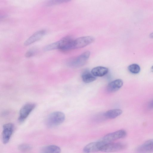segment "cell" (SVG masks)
Instances as JSON below:
<instances>
[{
	"mask_svg": "<svg viewBox=\"0 0 153 153\" xmlns=\"http://www.w3.org/2000/svg\"><path fill=\"white\" fill-rule=\"evenodd\" d=\"M65 115L60 111H55L49 115L45 120V124L47 127L52 128L58 126L64 121Z\"/></svg>",
	"mask_w": 153,
	"mask_h": 153,
	"instance_id": "1",
	"label": "cell"
},
{
	"mask_svg": "<svg viewBox=\"0 0 153 153\" xmlns=\"http://www.w3.org/2000/svg\"><path fill=\"white\" fill-rule=\"evenodd\" d=\"M89 51L84 52L79 56L68 62V65L74 67H79L85 65L90 56Z\"/></svg>",
	"mask_w": 153,
	"mask_h": 153,
	"instance_id": "2",
	"label": "cell"
},
{
	"mask_svg": "<svg viewBox=\"0 0 153 153\" xmlns=\"http://www.w3.org/2000/svg\"><path fill=\"white\" fill-rule=\"evenodd\" d=\"M94 38L91 36H84L74 39L72 44V50L82 48L92 43Z\"/></svg>",
	"mask_w": 153,
	"mask_h": 153,
	"instance_id": "3",
	"label": "cell"
},
{
	"mask_svg": "<svg viewBox=\"0 0 153 153\" xmlns=\"http://www.w3.org/2000/svg\"><path fill=\"white\" fill-rule=\"evenodd\" d=\"M126 134L127 133L125 130H120L106 135L100 140L105 144L123 138Z\"/></svg>",
	"mask_w": 153,
	"mask_h": 153,
	"instance_id": "4",
	"label": "cell"
},
{
	"mask_svg": "<svg viewBox=\"0 0 153 153\" xmlns=\"http://www.w3.org/2000/svg\"><path fill=\"white\" fill-rule=\"evenodd\" d=\"M126 145L122 143H110L104 144L100 151L105 152H112L120 151L126 148Z\"/></svg>",
	"mask_w": 153,
	"mask_h": 153,
	"instance_id": "5",
	"label": "cell"
},
{
	"mask_svg": "<svg viewBox=\"0 0 153 153\" xmlns=\"http://www.w3.org/2000/svg\"><path fill=\"white\" fill-rule=\"evenodd\" d=\"M36 106V104L33 103H28L24 105L19 111L18 117L19 122L21 123L24 121Z\"/></svg>",
	"mask_w": 153,
	"mask_h": 153,
	"instance_id": "6",
	"label": "cell"
},
{
	"mask_svg": "<svg viewBox=\"0 0 153 153\" xmlns=\"http://www.w3.org/2000/svg\"><path fill=\"white\" fill-rule=\"evenodd\" d=\"M14 129V125L11 123H6L3 126L2 138L4 144H7L9 142Z\"/></svg>",
	"mask_w": 153,
	"mask_h": 153,
	"instance_id": "7",
	"label": "cell"
},
{
	"mask_svg": "<svg viewBox=\"0 0 153 153\" xmlns=\"http://www.w3.org/2000/svg\"><path fill=\"white\" fill-rule=\"evenodd\" d=\"M104 144L100 140L93 142L87 145L84 148L83 151L86 153H90L100 151Z\"/></svg>",
	"mask_w": 153,
	"mask_h": 153,
	"instance_id": "8",
	"label": "cell"
},
{
	"mask_svg": "<svg viewBox=\"0 0 153 153\" xmlns=\"http://www.w3.org/2000/svg\"><path fill=\"white\" fill-rule=\"evenodd\" d=\"M137 153H151L153 152V139L148 140L136 149Z\"/></svg>",
	"mask_w": 153,
	"mask_h": 153,
	"instance_id": "9",
	"label": "cell"
},
{
	"mask_svg": "<svg viewBox=\"0 0 153 153\" xmlns=\"http://www.w3.org/2000/svg\"><path fill=\"white\" fill-rule=\"evenodd\" d=\"M46 31L43 30L36 31L28 38L24 42V45L28 46L41 39L45 34Z\"/></svg>",
	"mask_w": 153,
	"mask_h": 153,
	"instance_id": "10",
	"label": "cell"
},
{
	"mask_svg": "<svg viewBox=\"0 0 153 153\" xmlns=\"http://www.w3.org/2000/svg\"><path fill=\"white\" fill-rule=\"evenodd\" d=\"M123 85V81L122 79H116L108 84L106 87V90L109 92H114L119 90Z\"/></svg>",
	"mask_w": 153,
	"mask_h": 153,
	"instance_id": "11",
	"label": "cell"
},
{
	"mask_svg": "<svg viewBox=\"0 0 153 153\" xmlns=\"http://www.w3.org/2000/svg\"><path fill=\"white\" fill-rule=\"evenodd\" d=\"M108 69L105 67L99 66L93 68L91 71L92 74L95 76H102L108 73Z\"/></svg>",
	"mask_w": 153,
	"mask_h": 153,
	"instance_id": "12",
	"label": "cell"
},
{
	"mask_svg": "<svg viewBox=\"0 0 153 153\" xmlns=\"http://www.w3.org/2000/svg\"><path fill=\"white\" fill-rule=\"evenodd\" d=\"M122 111L120 109H114L106 111L104 114L105 117L107 118L112 119L115 118L121 115Z\"/></svg>",
	"mask_w": 153,
	"mask_h": 153,
	"instance_id": "13",
	"label": "cell"
},
{
	"mask_svg": "<svg viewBox=\"0 0 153 153\" xmlns=\"http://www.w3.org/2000/svg\"><path fill=\"white\" fill-rule=\"evenodd\" d=\"M82 81L85 83H88L93 82L96 79L95 76H94L89 71H84L81 75Z\"/></svg>",
	"mask_w": 153,
	"mask_h": 153,
	"instance_id": "14",
	"label": "cell"
},
{
	"mask_svg": "<svg viewBox=\"0 0 153 153\" xmlns=\"http://www.w3.org/2000/svg\"><path fill=\"white\" fill-rule=\"evenodd\" d=\"M41 151L42 153H60L61 149L57 146L50 145L43 147Z\"/></svg>",
	"mask_w": 153,
	"mask_h": 153,
	"instance_id": "15",
	"label": "cell"
},
{
	"mask_svg": "<svg viewBox=\"0 0 153 153\" xmlns=\"http://www.w3.org/2000/svg\"><path fill=\"white\" fill-rule=\"evenodd\" d=\"M128 68L131 73L135 74H138L140 70V66L136 64H132L130 65Z\"/></svg>",
	"mask_w": 153,
	"mask_h": 153,
	"instance_id": "16",
	"label": "cell"
},
{
	"mask_svg": "<svg viewBox=\"0 0 153 153\" xmlns=\"http://www.w3.org/2000/svg\"><path fill=\"white\" fill-rule=\"evenodd\" d=\"M18 149L23 152H27L30 151L32 147L30 145L26 144H22L18 146Z\"/></svg>",
	"mask_w": 153,
	"mask_h": 153,
	"instance_id": "17",
	"label": "cell"
},
{
	"mask_svg": "<svg viewBox=\"0 0 153 153\" xmlns=\"http://www.w3.org/2000/svg\"><path fill=\"white\" fill-rule=\"evenodd\" d=\"M67 0H51L49 1L46 3V5L47 6H51L57 4H59L63 2L68 1Z\"/></svg>",
	"mask_w": 153,
	"mask_h": 153,
	"instance_id": "18",
	"label": "cell"
},
{
	"mask_svg": "<svg viewBox=\"0 0 153 153\" xmlns=\"http://www.w3.org/2000/svg\"><path fill=\"white\" fill-rule=\"evenodd\" d=\"M36 52V50L35 49L32 48L28 50L26 52L25 56L26 57L29 58L33 56Z\"/></svg>",
	"mask_w": 153,
	"mask_h": 153,
	"instance_id": "19",
	"label": "cell"
},
{
	"mask_svg": "<svg viewBox=\"0 0 153 153\" xmlns=\"http://www.w3.org/2000/svg\"><path fill=\"white\" fill-rule=\"evenodd\" d=\"M148 105L149 107L150 108H153V99L149 102Z\"/></svg>",
	"mask_w": 153,
	"mask_h": 153,
	"instance_id": "20",
	"label": "cell"
},
{
	"mask_svg": "<svg viewBox=\"0 0 153 153\" xmlns=\"http://www.w3.org/2000/svg\"><path fill=\"white\" fill-rule=\"evenodd\" d=\"M150 36L151 38H153V32L150 34Z\"/></svg>",
	"mask_w": 153,
	"mask_h": 153,
	"instance_id": "21",
	"label": "cell"
},
{
	"mask_svg": "<svg viewBox=\"0 0 153 153\" xmlns=\"http://www.w3.org/2000/svg\"><path fill=\"white\" fill-rule=\"evenodd\" d=\"M151 71L153 72V65L151 68Z\"/></svg>",
	"mask_w": 153,
	"mask_h": 153,
	"instance_id": "22",
	"label": "cell"
}]
</instances>
